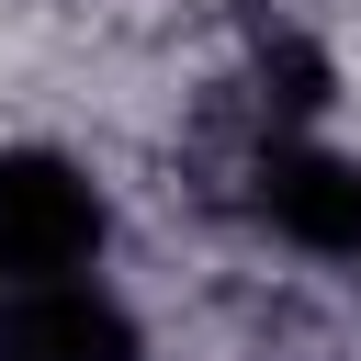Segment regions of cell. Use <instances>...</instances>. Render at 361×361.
Instances as JSON below:
<instances>
[{
	"instance_id": "6da1fadb",
	"label": "cell",
	"mask_w": 361,
	"mask_h": 361,
	"mask_svg": "<svg viewBox=\"0 0 361 361\" xmlns=\"http://www.w3.org/2000/svg\"><path fill=\"white\" fill-rule=\"evenodd\" d=\"M113 248V192L68 147H0V282H79Z\"/></svg>"
},
{
	"instance_id": "7a4b0ae2",
	"label": "cell",
	"mask_w": 361,
	"mask_h": 361,
	"mask_svg": "<svg viewBox=\"0 0 361 361\" xmlns=\"http://www.w3.org/2000/svg\"><path fill=\"white\" fill-rule=\"evenodd\" d=\"M248 214L316 259V271H361V158L327 147V135H271L248 158Z\"/></svg>"
},
{
	"instance_id": "3957f363",
	"label": "cell",
	"mask_w": 361,
	"mask_h": 361,
	"mask_svg": "<svg viewBox=\"0 0 361 361\" xmlns=\"http://www.w3.org/2000/svg\"><path fill=\"white\" fill-rule=\"evenodd\" d=\"M0 361H147V327L113 282H0Z\"/></svg>"
}]
</instances>
